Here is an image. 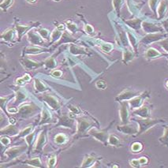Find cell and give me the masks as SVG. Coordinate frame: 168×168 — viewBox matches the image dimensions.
Wrapping results in <instances>:
<instances>
[{"instance_id": "obj_1", "label": "cell", "mask_w": 168, "mask_h": 168, "mask_svg": "<svg viewBox=\"0 0 168 168\" xmlns=\"http://www.w3.org/2000/svg\"><path fill=\"white\" fill-rule=\"evenodd\" d=\"M133 121L136 122L138 124V135L144 133L149 129L153 127L155 125L159 123L164 122V120L163 119H152L150 118H133Z\"/></svg>"}, {"instance_id": "obj_2", "label": "cell", "mask_w": 168, "mask_h": 168, "mask_svg": "<svg viewBox=\"0 0 168 168\" xmlns=\"http://www.w3.org/2000/svg\"><path fill=\"white\" fill-rule=\"evenodd\" d=\"M77 119H78V131H77L76 136L74 137L76 139L84 136L86 132L90 129V127L95 125L92 120L89 119L85 117H80Z\"/></svg>"}, {"instance_id": "obj_3", "label": "cell", "mask_w": 168, "mask_h": 168, "mask_svg": "<svg viewBox=\"0 0 168 168\" xmlns=\"http://www.w3.org/2000/svg\"><path fill=\"white\" fill-rule=\"evenodd\" d=\"M112 124H110V126L105 129H103V130H97L95 129H91L89 131V133L90 134L91 136L93 137L95 140L99 141L100 142L103 143L104 145H107V143H108V138H109V133L108 130L111 127Z\"/></svg>"}, {"instance_id": "obj_4", "label": "cell", "mask_w": 168, "mask_h": 168, "mask_svg": "<svg viewBox=\"0 0 168 168\" xmlns=\"http://www.w3.org/2000/svg\"><path fill=\"white\" fill-rule=\"evenodd\" d=\"M37 111V106L35 105L34 104H26V105H24L21 107H20L18 115H19V116L21 118H28L29 117L32 116L33 115H35V113Z\"/></svg>"}, {"instance_id": "obj_5", "label": "cell", "mask_w": 168, "mask_h": 168, "mask_svg": "<svg viewBox=\"0 0 168 168\" xmlns=\"http://www.w3.org/2000/svg\"><path fill=\"white\" fill-rule=\"evenodd\" d=\"M149 94H150V92L146 91L144 93L137 95L134 98L131 99L129 101V106L130 107V109H138L139 107H141L143 105L144 100L146 98H148V97H149Z\"/></svg>"}, {"instance_id": "obj_6", "label": "cell", "mask_w": 168, "mask_h": 168, "mask_svg": "<svg viewBox=\"0 0 168 168\" xmlns=\"http://www.w3.org/2000/svg\"><path fill=\"white\" fill-rule=\"evenodd\" d=\"M116 129L119 132L124 134H127V135H133V134H137V133H138V126L134 124H129V123L123 124L122 126H118Z\"/></svg>"}, {"instance_id": "obj_7", "label": "cell", "mask_w": 168, "mask_h": 168, "mask_svg": "<svg viewBox=\"0 0 168 168\" xmlns=\"http://www.w3.org/2000/svg\"><path fill=\"white\" fill-rule=\"evenodd\" d=\"M28 146H18V147H13L10 148V149H7L5 152V155H7L8 158H10V160L12 159H15L16 157H18V155H21L22 152H24V151L27 149Z\"/></svg>"}, {"instance_id": "obj_8", "label": "cell", "mask_w": 168, "mask_h": 168, "mask_svg": "<svg viewBox=\"0 0 168 168\" xmlns=\"http://www.w3.org/2000/svg\"><path fill=\"white\" fill-rule=\"evenodd\" d=\"M120 118H121V122L122 124H126L129 123V112L128 110V103L126 101L120 102Z\"/></svg>"}, {"instance_id": "obj_9", "label": "cell", "mask_w": 168, "mask_h": 168, "mask_svg": "<svg viewBox=\"0 0 168 168\" xmlns=\"http://www.w3.org/2000/svg\"><path fill=\"white\" fill-rule=\"evenodd\" d=\"M138 94L140 93L138 92H136V91L125 90L122 92H121L118 96L115 97V100L119 103L122 102V101H126V100H130L131 99L138 95Z\"/></svg>"}, {"instance_id": "obj_10", "label": "cell", "mask_w": 168, "mask_h": 168, "mask_svg": "<svg viewBox=\"0 0 168 168\" xmlns=\"http://www.w3.org/2000/svg\"><path fill=\"white\" fill-rule=\"evenodd\" d=\"M42 100H44V102L49 106L51 109H53L54 111H58L60 109V104L58 100L53 96V95H48V94H46L44 95L42 97Z\"/></svg>"}, {"instance_id": "obj_11", "label": "cell", "mask_w": 168, "mask_h": 168, "mask_svg": "<svg viewBox=\"0 0 168 168\" xmlns=\"http://www.w3.org/2000/svg\"><path fill=\"white\" fill-rule=\"evenodd\" d=\"M47 134L45 131H43L38 137V139L36 141V144L35 145V152L41 153L43 152V149L47 144Z\"/></svg>"}, {"instance_id": "obj_12", "label": "cell", "mask_w": 168, "mask_h": 168, "mask_svg": "<svg viewBox=\"0 0 168 168\" xmlns=\"http://www.w3.org/2000/svg\"><path fill=\"white\" fill-rule=\"evenodd\" d=\"M165 36L164 34L161 33V32H157V33H151V34L147 35L146 36H144L142 40H141V42L143 44H144V45H148V44H150L152 43L155 42V41H158L160 40H162Z\"/></svg>"}, {"instance_id": "obj_13", "label": "cell", "mask_w": 168, "mask_h": 168, "mask_svg": "<svg viewBox=\"0 0 168 168\" xmlns=\"http://www.w3.org/2000/svg\"><path fill=\"white\" fill-rule=\"evenodd\" d=\"M150 111L151 107L148 105H144L141 106V107L138 109H135L133 111V115H137V116H139L140 118H150Z\"/></svg>"}, {"instance_id": "obj_14", "label": "cell", "mask_w": 168, "mask_h": 168, "mask_svg": "<svg viewBox=\"0 0 168 168\" xmlns=\"http://www.w3.org/2000/svg\"><path fill=\"white\" fill-rule=\"evenodd\" d=\"M73 125H74V120L73 118L66 115H63L59 118V120H58V122L56 125V126H64V127H69L70 129H73Z\"/></svg>"}, {"instance_id": "obj_15", "label": "cell", "mask_w": 168, "mask_h": 168, "mask_svg": "<svg viewBox=\"0 0 168 168\" xmlns=\"http://www.w3.org/2000/svg\"><path fill=\"white\" fill-rule=\"evenodd\" d=\"M142 28L146 32L149 33H154V32H159L162 31V28L159 27V26L155 25V24H152V23L149 22H143L142 23Z\"/></svg>"}, {"instance_id": "obj_16", "label": "cell", "mask_w": 168, "mask_h": 168, "mask_svg": "<svg viewBox=\"0 0 168 168\" xmlns=\"http://www.w3.org/2000/svg\"><path fill=\"white\" fill-rule=\"evenodd\" d=\"M52 122V117L49 111L46 107H43L42 114H41V120L40 125L47 124Z\"/></svg>"}, {"instance_id": "obj_17", "label": "cell", "mask_w": 168, "mask_h": 168, "mask_svg": "<svg viewBox=\"0 0 168 168\" xmlns=\"http://www.w3.org/2000/svg\"><path fill=\"white\" fill-rule=\"evenodd\" d=\"M29 40L31 44H36V45H42L44 44V41L41 39V36L33 32H29Z\"/></svg>"}, {"instance_id": "obj_18", "label": "cell", "mask_w": 168, "mask_h": 168, "mask_svg": "<svg viewBox=\"0 0 168 168\" xmlns=\"http://www.w3.org/2000/svg\"><path fill=\"white\" fill-rule=\"evenodd\" d=\"M167 7H168V3L166 0H163L161 3H160V6L158 7V10H157V13H158V18L159 19H161L164 17L165 14H166V10H167Z\"/></svg>"}, {"instance_id": "obj_19", "label": "cell", "mask_w": 168, "mask_h": 168, "mask_svg": "<svg viewBox=\"0 0 168 168\" xmlns=\"http://www.w3.org/2000/svg\"><path fill=\"white\" fill-rule=\"evenodd\" d=\"M18 133H19L18 128L15 127L12 124L6 127L5 129H1V134H5V135H8V136H14Z\"/></svg>"}, {"instance_id": "obj_20", "label": "cell", "mask_w": 168, "mask_h": 168, "mask_svg": "<svg viewBox=\"0 0 168 168\" xmlns=\"http://www.w3.org/2000/svg\"><path fill=\"white\" fill-rule=\"evenodd\" d=\"M97 160V157L95 156L94 155H87L84 158V161H83L82 164H81V167H91L94 163H95Z\"/></svg>"}, {"instance_id": "obj_21", "label": "cell", "mask_w": 168, "mask_h": 168, "mask_svg": "<svg viewBox=\"0 0 168 168\" xmlns=\"http://www.w3.org/2000/svg\"><path fill=\"white\" fill-rule=\"evenodd\" d=\"M162 55H163V54L160 53V51H158L156 49L153 48V47H150L145 53V57L147 58H149V59L159 58V57L162 56Z\"/></svg>"}, {"instance_id": "obj_22", "label": "cell", "mask_w": 168, "mask_h": 168, "mask_svg": "<svg viewBox=\"0 0 168 168\" xmlns=\"http://www.w3.org/2000/svg\"><path fill=\"white\" fill-rule=\"evenodd\" d=\"M108 144L111 146H115V147H121L122 146L120 139L117 136L114 135V134H111V135L109 136Z\"/></svg>"}, {"instance_id": "obj_23", "label": "cell", "mask_w": 168, "mask_h": 168, "mask_svg": "<svg viewBox=\"0 0 168 168\" xmlns=\"http://www.w3.org/2000/svg\"><path fill=\"white\" fill-rule=\"evenodd\" d=\"M32 27V25L24 26V25H20V24H16V29L17 32H18V38H19V40L21 39V36H22L23 35H24L28 30H29Z\"/></svg>"}, {"instance_id": "obj_24", "label": "cell", "mask_w": 168, "mask_h": 168, "mask_svg": "<svg viewBox=\"0 0 168 168\" xmlns=\"http://www.w3.org/2000/svg\"><path fill=\"white\" fill-rule=\"evenodd\" d=\"M22 62H23L22 64L24 65V66H25L26 68L29 69V70L37 68V67H39L40 66L39 63L36 62H34V61H32V60L27 59V58H24V59H23Z\"/></svg>"}, {"instance_id": "obj_25", "label": "cell", "mask_w": 168, "mask_h": 168, "mask_svg": "<svg viewBox=\"0 0 168 168\" xmlns=\"http://www.w3.org/2000/svg\"><path fill=\"white\" fill-rule=\"evenodd\" d=\"M23 163H25V164L29 165V166H34V167H42V163H41V160L39 158H34L25 160V161L23 162Z\"/></svg>"}, {"instance_id": "obj_26", "label": "cell", "mask_w": 168, "mask_h": 168, "mask_svg": "<svg viewBox=\"0 0 168 168\" xmlns=\"http://www.w3.org/2000/svg\"><path fill=\"white\" fill-rule=\"evenodd\" d=\"M14 36V29H11L4 32L2 34V36H1V37L6 41H12Z\"/></svg>"}, {"instance_id": "obj_27", "label": "cell", "mask_w": 168, "mask_h": 168, "mask_svg": "<svg viewBox=\"0 0 168 168\" xmlns=\"http://www.w3.org/2000/svg\"><path fill=\"white\" fill-rule=\"evenodd\" d=\"M35 89H36L37 92H42L47 91V87L44 84L43 82H41L39 79H35Z\"/></svg>"}, {"instance_id": "obj_28", "label": "cell", "mask_w": 168, "mask_h": 168, "mask_svg": "<svg viewBox=\"0 0 168 168\" xmlns=\"http://www.w3.org/2000/svg\"><path fill=\"white\" fill-rule=\"evenodd\" d=\"M160 142L168 147V126H164V132L163 136L160 138Z\"/></svg>"}, {"instance_id": "obj_29", "label": "cell", "mask_w": 168, "mask_h": 168, "mask_svg": "<svg viewBox=\"0 0 168 168\" xmlns=\"http://www.w3.org/2000/svg\"><path fill=\"white\" fill-rule=\"evenodd\" d=\"M143 149V144L140 142H135L132 144V147H131V150L134 153H138V152H141Z\"/></svg>"}, {"instance_id": "obj_30", "label": "cell", "mask_w": 168, "mask_h": 168, "mask_svg": "<svg viewBox=\"0 0 168 168\" xmlns=\"http://www.w3.org/2000/svg\"><path fill=\"white\" fill-rule=\"evenodd\" d=\"M43 51H44V49L40 48V47H27L25 50V53H27V54H39Z\"/></svg>"}, {"instance_id": "obj_31", "label": "cell", "mask_w": 168, "mask_h": 168, "mask_svg": "<svg viewBox=\"0 0 168 168\" xmlns=\"http://www.w3.org/2000/svg\"><path fill=\"white\" fill-rule=\"evenodd\" d=\"M133 55L132 52H131L130 51L126 50V51H125L124 55H123V62H124L126 64H127L129 61H131V60L133 59Z\"/></svg>"}, {"instance_id": "obj_32", "label": "cell", "mask_w": 168, "mask_h": 168, "mask_svg": "<svg viewBox=\"0 0 168 168\" xmlns=\"http://www.w3.org/2000/svg\"><path fill=\"white\" fill-rule=\"evenodd\" d=\"M26 99V95L24 94L21 92H17V95H16V100H15V104H21V102H23V100H24Z\"/></svg>"}, {"instance_id": "obj_33", "label": "cell", "mask_w": 168, "mask_h": 168, "mask_svg": "<svg viewBox=\"0 0 168 168\" xmlns=\"http://www.w3.org/2000/svg\"><path fill=\"white\" fill-rule=\"evenodd\" d=\"M141 21H140V20L134 19L132 20V21H127V24H129V25L130 26V27H132L133 29H138L140 28V26H141Z\"/></svg>"}, {"instance_id": "obj_34", "label": "cell", "mask_w": 168, "mask_h": 168, "mask_svg": "<svg viewBox=\"0 0 168 168\" xmlns=\"http://www.w3.org/2000/svg\"><path fill=\"white\" fill-rule=\"evenodd\" d=\"M32 126H29V127L25 128V129H24V130L21 131V132L18 133V138H23V137H26L27 135H29V133H30V132L32 131Z\"/></svg>"}, {"instance_id": "obj_35", "label": "cell", "mask_w": 168, "mask_h": 168, "mask_svg": "<svg viewBox=\"0 0 168 168\" xmlns=\"http://www.w3.org/2000/svg\"><path fill=\"white\" fill-rule=\"evenodd\" d=\"M35 135H36V132H33L32 133H29V135H27L25 138V141L27 142V144L29 146L32 145V144L34 141V138H35Z\"/></svg>"}, {"instance_id": "obj_36", "label": "cell", "mask_w": 168, "mask_h": 168, "mask_svg": "<svg viewBox=\"0 0 168 168\" xmlns=\"http://www.w3.org/2000/svg\"><path fill=\"white\" fill-rule=\"evenodd\" d=\"M55 142L58 144H63V143L66 142V137L65 136L64 134H58V135H57V136L55 137Z\"/></svg>"}, {"instance_id": "obj_37", "label": "cell", "mask_w": 168, "mask_h": 168, "mask_svg": "<svg viewBox=\"0 0 168 168\" xmlns=\"http://www.w3.org/2000/svg\"><path fill=\"white\" fill-rule=\"evenodd\" d=\"M30 76H29V74H25L23 78H20L17 80V84H20V85H22V84H24V83H26L27 81H30Z\"/></svg>"}, {"instance_id": "obj_38", "label": "cell", "mask_w": 168, "mask_h": 168, "mask_svg": "<svg viewBox=\"0 0 168 168\" xmlns=\"http://www.w3.org/2000/svg\"><path fill=\"white\" fill-rule=\"evenodd\" d=\"M61 36H62V31L58 30V29L54 30L53 33H52V36H51L52 42L58 41V40L61 37Z\"/></svg>"}, {"instance_id": "obj_39", "label": "cell", "mask_w": 168, "mask_h": 168, "mask_svg": "<svg viewBox=\"0 0 168 168\" xmlns=\"http://www.w3.org/2000/svg\"><path fill=\"white\" fill-rule=\"evenodd\" d=\"M45 65L47 68L53 69L55 68V66H56V63H55V61L54 58H49V59H47V61L45 62Z\"/></svg>"}, {"instance_id": "obj_40", "label": "cell", "mask_w": 168, "mask_h": 168, "mask_svg": "<svg viewBox=\"0 0 168 168\" xmlns=\"http://www.w3.org/2000/svg\"><path fill=\"white\" fill-rule=\"evenodd\" d=\"M122 3V0H113V6L118 13H119Z\"/></svg>"}, {"instance_id": "obj_41", "label": "cell", "mask_w": 168, "mask_h": 168, "mask_svg": "<svg viewBox=\"0 0 168 168\" xmlns=\"http://www.w3.org/2000/svg\"><path fill=\"white\" fill-rule=\"evenodd\" d=\"M11 3H12V0H4L3 2L1 3V8L6 11L7 9L10 7Z\"/></svg>"}, {"instance_id": "obj_42", "label": "cell", "mask_w": 168, "mask_h": 168, "mask_svg": "<svg viewBox=\"0 0 168 168\" xmlns=\"http://www.w3.org/2000/svg\"><path fill=\"white\" fill-rule=\"evenodd\" d=\"M101 49L105 52H110L113 49V45L110 44H104L100 46Z\"/></svg>"}, {"instance_id": "obj_43", "label": "cell", "mask_w": 168, "mask_h": 168, "mask_svg": "<svg viewBox=\"0 0 168 168\" xmlns=\"http://www.w3.org/2000/svg\"><path fill=\"white\" fill-rule=\"evenodd\" d=\"M39 33L44 39H48L49 38V31L45 29H40Z\"/></svg>"}, {"instance_id": "obj_44", "label": "cell", "mask_w": 168, "mask_h": 168, "mask_svg": "<svg viewBox=\"0 0 168 168\" xmlns=\"http://www.w3.org/2000/svg\"><path fill=\"white\" fill-rule=\"evenodd\" d=\"M95 85H96L97 89L104 90V89H106V88H107V83L104 81H98L96 82V84H95Z\"/></svg>"}, {"instance_id": "obj_45", "label": "cell", "mask_w": 168, "mask_h": 168, "mask_svg": "<svg viewBox=\"0 0 168 168\" xmlns=\"http://www.w3.org/2000/svg\"><path fill=\"white\" fill-rule=\"evenodd\" d=\"M127 35H128V37H129V41H130L131 44H132V46L134 47V48L136 49V44H137L136 38L134 37V36H133V35L131 34V33H129V32H128Z\"/></svg>"}, {"instance_id": "obj_46", "label": "cell", "mask_w": 168, "mask_h": 168, "mask_svg": "<svg viewBox=\"0 0 168 168\" xmlns=\"http://www.w3.org/2000/svg\"><path fill=\"white\" fill-rule=\"evenodd\" d=\"M157 3H158V0H149V7L153 12H155Z\"/></svg>"}, {"instance_id": "obj_47", "label": "cell", "mask_w": 168, "mask_h": 168, "mask_svg": "<svg viewBox=\"0 0 168 168\" xmlns=\"http://www.w3.org/2000/svg\"><path fill=\"white\" fill-rule=\"evenodd\" d=\"M160 45L164 49L165 51H166L168 53V39H165L163 41H162L160 42Z\"/></svg>"}, {"instance_id": "obj_48", "label": "cell", "mask_w": 168, "mask_h": 168, "mask_svg": "<svg viewBox=\"0 0 168 168\" xmlns=\"http://www.w3.org/2000/svg\"><path fill=\"white\" fill-rule=\"evenodd\" d=\"M131 166H133V167H140L141 164L139 163V160H131Z\"/></svg>"}, {"instance_id": "obj_49", "label": "cell", "mask_w": 168, "mask_h": 168, "mask_svg": "<svg viewBox=\"0 0 168 168\" xmlns=\"http://www.w3.org/2000/svg\"><path fill=\"white\" fill-rule=\"evenodd\" d=\"M55 163H56V158H55V157H52V158H51L48 161L49 167H53V166L55 165Z\"/></svg>"}, {"instance_id": "obj_50", "label": "cell", "mask_w": 168, "mask_h": 168, "mask_svg": "<svg viewBox=\"0 0 168 168\" xmlns=\"http://www.w3.org/2000/svg\"><path fill=\"white\" fill-rule=\"evenodd\" d=\"M138 160H139V163H140V164H141V165H146L148 163V162H149V160H148V159L144 156L141 157V158H140Z\"/></svg>"}, {"instance_id": "obj_51", "label": "cell", "mask_w": 168, "mask_h": 168, "mask_svg": "<svg viewBox=\"0 0 168 168\" xmlns=\"http://www.w3.org/2000/svg\"><path fill=\"white\" fill-rule=\"evenodd\" d=\"M1 143H2V144H3V145H8L10 143V141L9 140V138L4 137V138H1Z\"/></svg>"}, {"instance_id": "obj_52", "label": "cell", "mask_w": 168, "mask_h": 168, "mask_svg": "<svg viewBox=\"0 0 168 168\" xmlns=\"http://www.w3.org/2000/svg\"><path fill=\"white\" fill-rule=\"evenodd\" d=\"M67 27H68V29H70V31H71L72 32H75L77 31V26L75 25L74 24H69L68 25H67Z\"/></svg>"}, {"instance_id": "obj_53", "label": "cell", "mask_w": 168, "mask_h": 168, "mask_svg": "<svg viewBox=\"0 0 168 168\" xmlns=\"http://www.w3.org/2000/svg\"><path fill=\"white\" fill-rule=\"evenodd\" d=\"M51 75L53 77H55V78H59L62 76V72L60 70H54L51 73Z\"/></svg>"}, {"instance_id": "obj_54", "label": "cell", "mask_w": 168, "mask_h": 168, "mask_svg": "<svg viewBox=\"0 0 168 168\" xmlns=\"http://www.w3.org/2000/svg\"><path fill=\"white\" fill-rule=\"evenodd\" d=\"M85 31L88 32V33H92L94 29L93 28H92V26H91L90 24H87V25L85 26Z\"/></svg>"}, {"instance_id": "obj_55", "label": "cell", "mask_w": 168, "mask_h": 168, "mask_svg": "<svg viewBox=\"0 0 168 168\" xmlns=\"http://www.w3.org/2000/svg\"><path fill=\"white\" fill-rule=\"evenodd\" d=\"M70 111H71L73 112V114H75V115H78V114L79 113V110H78V107H73V106L70 105Z\"/></svg>"}, {"instance_id": "obj_56", "label": "cell", "mask_w": 168, "mask_h": 168, "mask_svg": "<svg viewBox=\"0 0 168 168\" xmlns=\"http://www.w3.org/2000/svg\"><path fill=\"white\" fill-rule=\"evenodd\" d=\"M163 26L165 30H166V32H168V21H164V22L163 23Z\"/></svg>"}, {"instance_id": "obj_57", "label": "cell", "mask_w": 168, "mask_h": 168, "mask_svg": "<svg viewBox=\"0 0 168 168\" xmlns=\"http://www.w3.org/2000/svg\"><path fill=\"white\" fill-rule=\"evenodd\" d=\"M8 111L10 112V114H15L18 111V109L17 108H8Z\"/></svg>"}, {"instance_id": "obj_58", "label": "cell", "mask_w": 168, "mask_h": 168, "mask_svg": "<svg viewBox=\"0 0 168 168\" xmlns=\"http://www.w3.org/2000/svg\"><path fill=\"white\" fill-rule=\"evenodd\" d=\"M57 29H58V30H60V31H62V30H64L65 26L63 25V24H59V25L57 26Z\"/></svg>"}, {"instance_id": "obj_59", "label": "cell", "mask_w": 168, "mask_h": 168, "mask_svg": "<svg viewBox=\"0 0 168 168\" xmlns=\"http://www.w3.org/2000/svg\"><path fill=\"white\" fill-rule=\"evenodd\" d=\"M10 124H12V125H14L15 123H16V120H15V118H11L10 119Z\"/></svg>"}, {"instance_id": "obj_60", "label": "cell", "mask_w": 168, "mask_h": 168, "mask_svg": "<svg viewBox=\"0 0 168 168\" xmlns=\"http://www.w3.org/2000/svg\"><path fill=\"white\" fill-rule=\"evenodd\" d=\"M28 2H29V3H35L36 1V0H27Z\"/></svg>"}, {"instance_id": "obj_61", "label": "cell", "mask_w": 168, "mask_h": 168, "mask_svg": "<svg viewBox=\"0 0 168 168\" xmlns=\"http://www.w3.org/2000/svg\"><path fill=\"white\" fill-rule=\"evenodd\" d=\"M166 87H167V88H168V81H166Z\"/></svg>"}, {"instance_id": "obj_62", "label": "cell", "mask_w": 168, "mask_h": 168, "mask_svg": "<svg viewBox=\"0 0 168 168\" xmlns=\"http://www.w3.org/2000/svg\"><path fill=\"white\" fill-rule=\"evenodd\" d=\"M55 1H58V0H55Z\"/></svg>"}, {"instance_id": "obj_63", "label": "cell", "mask_w": 168, "mask_h": 168, "mask_svg": "<svg viewBox=\"0 0 168 168\" xmlns=\"http://www.w3.org/2000/svg\"><path fill=\"white\" fill-rule=\"evenodd\" d=\"M167 59H168V57H167Z\"/></svg>"}]
</instances>
